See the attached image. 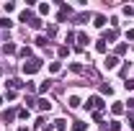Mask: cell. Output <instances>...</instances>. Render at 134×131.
Wrapping results in <instances>:
<instances>
[{
	"instance_id": "cell-11",
	"label": "cell",
	"mask_w": 134,
	"mask_h": 131,
	"mask_svg": "<svg viewBox=\"0 0 134 131\" xmlns=\"http://www.w3.org/2000/svg\"><path fill=\"white\" fill-rule=\"evenodd\" d=\"M34 18H36V16H34L31 10H23V13H21V21H23V23H31Z\"/></svg>"
},
{
	"instance_id": "cell-30",
	"label": "cell",
	"mask_w": 134,
	"mask_h": 131,
	"mask_svg": "<svg viewBox=\"0 0 134 131\" xmlns=\"http://www.w3.org/2000/svg\"><path fill=\"white\" fill-rule=\"evenodd\" d=\"M119 75H121V77H126V75H129V64H124V67H121V69H119Z\"/></svg>"
},
{
	"instance_id": "cell-24",
	"label": "cell",
	"mask_w": 134,
	"mask_h": 131,
	"mask_svg": "<svg viewBox=\"0 0 134 131\" xmlns=\"http://www.w3.org/2000/svg\"><path fill=\"white\" fill-rule=\"evenodd\" d=\"M49 87H52V82H49V80H47V82H41V85H39V93H47Z\"/></svg>"
},
{
	"instance_id": "cell-14",
	"label": "cell",
	"mask_w": 134,
	"mask_h": 131,
	"mask_svg": "<svg viewBox=\"0 0 134 131\" xmlns=\"http://www.w3.org/2000/svg\"><path fill=\"white\" fill-rule=\"evenodd\" d=\"M100 93H103V95H111V93H114V87H111L108 82H100Z\"/></svg>"
},
{
	"instance_id": "cell-12",
	"label": "cell",
	"mask_w": 134,
	"mask_h": 131,
	"mask_svg": "<svg viewBox=\"0 0 134 131\" xmlns=\"http://www.w3.org/2000/svg\"><path fill=\"white\" fill-rule=\"evenodd\" d=\"M111 113H114V116H121V113H124V105H121V103H114V105H111Z\"/></svg>"
},
{
	"instance_id": "cell-6",
	"label": "cell",
	"mask_w": 134,
	"mask_h": 131,
	"mask_svg": "<svg viewBox=\"0 0 134 131\" xmlns=\"http://www.w3.org/2000/svg\"><path fill=\"white\" fill-rule=\"evenodd\" d=\"M52 129H54V131H65L67 129V121H65V118H57V121L52 123Z\"/></svg>"
},
{
	"instance_id": "cell-1",
	"label": "cell",
	"mask_w": 134,
	"mask_h": 131,
	"mask_svg": "<svg viewBox=\"0 0 134 131\" xmlns=\"http://www.w3.org/2000/svg\"><path fill=\"white\" fill-rule=\"evenodd\" d=\"M21 69H23V75H36V72L41 69V59L31 57V59H26V62H23V67H21Z\"/></svg>"
},
{
	"instance_id": "cell-15",
	"label": "cell",
	"mask_w": 134,
	"mask_h": 131,
	"mask_svg": "<svg viewBox=\"0 0 134 131\" xmlns=\"http://www.w3.org/2000/svg\"><path fill=\"white\" fill-rule=\"evenodd\" d=\"M67 105H70V108H77V105H80V98H77V95H70Z\"/></svg>"
},
{
	"instance_id": "cell-9",
	"label": "cell",
	"mask_w": 134,
	"mask_h": 131,
	"mask_svg": "<svg viewBox=\"0 0 134 131\" xmlns=\"http://www.w3.org/2000/svg\"><path fill=\"white\" fill-rule=\"evenodd\" d=\"M116 36L119 33L114 31V28H108V31H103V41H116Z\"/></svg>"
},
{
	"instance_id": "cell-18",
	"label": "cell",
	"mask_w": 134,
	"mask_h": 131,
	"mask_svg": "<svg viewBox=\"0 0 134 131\" xmlns=\"http://www.w3.org/2000/svg\"><path fill=\"white\" fill-rule=\"evenodd\" d=\"M29 108H18V118H23V121H29Z\"/></svg>"
},
{
	"instance_id": "cell-17",
	"label": "cell",
	"mask_w": 134,
	"mask_h": 131,
	"mask_svg": "<svg viewBox=\"0 0 134 131\" xmlns=\"http://www.w3.org/2000/svg\"><path fill=\"white\" fill-rule=\"evenodd\" d=\"M85 44H88V36H85V33H77V46L83 49Z\"/></svg>"
},
{
	"instance_id": "cell-29",
	"label": "cell",
	"mask_w": 134,
	"mask_h": 131,
	"mask_svg": "<svg viewBox=\"0 0 134 131\" xmlns=\"http://www.w3.org/2000/svg\"><path fill=\"white\" fill-rule=\"evenodd\" d=\"M13 8H16V3H5V5H3V10H5V13H10Z\"/></svg>"
},
{
	"instance_id": "cell-16",
	"label": "cell",
	"mask_w": 134,
	"mask_h": 131,
	"mask_svg": "<svg viewBox=\"0 0 134 131\" xmlns=\"http://www.w3.org/2000/svg\"><path fill=\"white\" fill-rule=\"evenodd\" d=\"M29 26H31V28H41V26H44V21H41V18L36 16V18L31 21V23H29Z\"/></svg>"
},
{
	"instance_id": "cell-31",
	"label": "cell",
	"mask_w": 134,
	"mask_h": 131,
	"mask_svg": "<svg viewBox=\"0 0 134 131\" xmlns=\"http://www.w3.org/2000/svg\"><path fill=\"white\" fill-rule=\"evenodd\" d=\"M124 87H126V90L132 93V90H134V80H126V82H124Z\"/></svg>"
},
{
	"instance_id": "cell-19",
	"label": "cell",
	"mask_w": 134,
	"mask_h": 131,
	"mask_svg": "<svg viewBox=\"0 0 134 131\" xmlns=\"http://www.w3.org/2000/svg\"><path fill=\"white\" fill-rule=\"evenodd\" d=\"M114 54H116V57H124V54H126V44H119Z\"/></svg>"
},
{
	"instance_id": "cell-8",
	"label": "cell",
	"mask_w": 134,
	"mask_h": 131,
	"mask_svg": "<svg viewBox=\"0 0 134 131\" xmlns=\"http://www.w3.org/2000/svg\"><path fill=\"white\" fill-rule=\"evenodd\" d=\"M96 51H98V54H106V51H108V44H106L103 39H98V41H96Z\"/></svg>"
},
{
	"instance_id": "cell-34",
	"label": "cell",
	"mask_w": 134,
	"mask_h": 131,
	"mask_svg": "<svg viewBox=\"0 0 134 131\" xmlns=\"http://www.w3.org/2000/svg\"><path fill=\"white\" fill-rule=\"evenodd\" d=\"M0 75H3V64H0Z\"/></svg>"
},
{
	"instance_id": "cell-22",
	"label": "cell",
	"mask_w": 134,
	"mask_h": 131,
	"mask_svg": "<svg viewBox=\"0 0 134 131\" xmlns=\"http://www.w3.org/2000/svg\"><path fill=\"white\" fill-rule=\"evenodd\" d=\"M39 13L47 16V13H49V3H41V5H39Z\"/></svg>"
},
{
	"instance_id": "cell-35",
	"label": "cell",
	"mask_w": 134,
	"mask_h": 131,
	"mask_svg": "<svg viewBox=\"0 0 134 131\" xmlns=\"http://www.w3.org/2000/svg\"><path fill=\"white\" fill-rule=\"evenodd\" d=\"M0 103H3V98H0Z\"/></svg>"
},
{
	"instance_id": "cell-10",
	"label": "cell",
	"mask_w": 134,
	"mask_h": 131,
	"mask_svg": "<svg viewBox=\"0 0 134 131\" xmlns=\"http://www.w3.org/2000/svg\"><path fill=\"white\" fill-rule=\"evenodd\" d=\"M18 54H21V57H23V59H31V54H34V49H31V46H21V49H18Z\"/></svg>"
},
{
	"instance_id": "cell-5",
	"label": "cell",
	"mask_w": 134,
	"mask_h": 131,
	"mask_svg": "<svg viewBox=\"0 0 134 131\" xmlns=\"http://www.w3.org/2000/svg\"><path fill=\"white\" fill-rule=\"evenodd\" d=\"M36 108H39V111H52L49 98H39V100H36Z\"/></svg>"
},
{
	"instance_id": "cell-4",
	"label": "cell",
	"mask_w": 134,
	"mask_h": 131,
	"mask_svg": "<svg viewBox=\"0 0 134 131\" xmlns=\"http://www.w3.org/2000/svg\"><path fill=\"white\" fill-rule=\"evenodd\" d=\"M16 116H18V108H8V111L3 113V123H13Z\"/></svg>"
},
{
	"instance_id": "cell-7",
	"label": "cell",
	"mask_w": 134,
	"mask_h": 131,
	"mask_svg": "<svg viewBox=\"0 0 134 131\" xmlns=\"http://www.w3.org/2000/svg\"><path fill=\"white\" fill-rule=\"evenodd\" d=\"M93 26H96V28H103V26H106V16H93Z\"/></svg>"
},
{
	"instance_id": "cell-33",
	"label": "cell",
	"mask_w": 134,
	"mask_h": 131,
	"mask_svg": "<svg viewBox=\"0 0 134 131\" xmlns=\"http://www.w3.org/2000/svg\"><path fill=\"white\" fill-rule=\"evenodd\" d=\"M126 103H129V111H134V98H129Z\"/></svg>"
},
{
	"instance_id": "cell-27",
	"label": "cell",
	"mask_w": 134,
	"mask_h": 131,
	"mask_svg": "<svg viewBox=\"0 0 134 131\" xmlns=\"http://www.w3.org/2000/svg\"><path fill=\"white\" fill-rule=\"evenodd\" d=\"M70 69H72V72H85L83 64H70Z\"/></svg>"
},
{
	"instance_id": "cell-20",
	"label": "cell",
	"mask_w": 134,
	"mask_h": 131,
	"mask_svg": "<svg viewBox=\"0 0 134 131\" xmlns=\"http://www.w3.org/2000/svg\"><path fill=\"white\" fill-rule=\"evenodd\" d=\"M59 69H62V62H52V64H49V72H54V75H57Z\"/></svg>"
},
{
	"instance_id": "cell-36",
	"label": "cell",
	"mask_w": 134,
	"mask_h": 131,
	"mask_svg": "<svg viewBox=\"0 0 134 131\" xmlns=\"http://www.w3.org/2000/svg\"><path fill=\"white\" fill-rule=\"evenodd\" d=\"M132 129H134V123H132Z\"/></svg>"
},
{
	"instance_id": "cell-25",
	"label": "cell",
	"mask_w": 134,
	"mask_h": 131,
	"mask_svg": "<svg viewBox=\"0 0 134 131\" xmlns=\"http://www.w3.org/2000/svg\"><path fill=\"white\" fill-rule=\"evenodd\" d=\"M108 129H111V131H121V123H119V121H111Z\"/></svg>"
},
{
	"instance_id": "cell-23",
	"label": "cell",
	"mask_w": 134,
	"mask_h": 131,
	"mask_svg": "<svg viewBox=\"0 0 134 131\" xmlns=\"http://www.w3.org/2000/svg\"><path fill=\"white\" fill-rule=\"evenodd\" d=\"M49 41H47V36H36V46H47Z\"/></svg>"
},
{
	"instance_id": "cell-21",
	"label": "cell",
	"mask_w": 134,
	"mask_h": 131,
	"mask_svg": "<svg viewBox=\"0 0 134 131\" xmlns=\"http://www.w3.org/2000/svg\"><path fill=\"white\" fill-rule=\"evenodd\" d=\"M0 26H3V28H13V21H10V18H0Z\"/></svg>"
},
{
	"instance_id": "cell-2",
	"label": "cell",
	"mask_w": 134,
	"mask_h": 131,
	"mask_svg": "<svg viewBox=\"0 0 134 131\" xmlns=\"http://www.w3.org/2000/svg\"><path fill=\"white\" fill-rule=\"evenodd\" d=\"M85 108L96 113V111H103V108H106V103H103V98H100V95H90V98H88V103H85Z\"/></svg>"
},
{
	"instance_id": "cell-28",
	"label": "cell",
	"mask_w": 134,
	"mask_h": 131,
	"mask_svg": "<svg viewBox=\"0 0 134 131\" xmlns=\"http://www.w3.org/2000/svg\"><path fill=\"white\" fill-rule=\"evenodd\" d=\"M57 54H59V57H67V54H70V49H67V46H59V49H57Z\"/></svg>"
},
{
	"instance_id": "cell-26",
	"label": "cell",
	"mask_w": 134,
	"mask_h": 131,
	"mask_svg": "<svg viewBox=\"0 0 134 131\" xmlns=\"http://www.w3.org/2000/svg\"><path fill=\"white\" fill-rule=\"evenodd\" d=\"M13 51H16V44L8 41V44H5V54H13Z\"/></svg>"
},
{
	"instance_id": "cell-3",
	"label": "cell",
	"mask_w": 134,
	"mask_h": 131,
	"mask_svg": "<svg viewBox=\"0 0 134 131\" xmlns=\"http://www.w3.org/2000/svg\"><path fill=\"white\" fill-rule=\"evenodd\" d=\"M103 67H106V69H116V67H119V57H116V54H106Z\"/></svg>"
},
{
	"instance_id": "cell-13",
	"label": "cell",
	"mask_w": 134,
	"mask_h": 131,
	"mask_svg": "<svg viewBox=\"0 0 134 131\" xmlns=\"http://www.w3.org/2000/svg\"><path fill=\"white\" fill-rule=\"evenodd\" d=\"M72 131H88V126L83 121H72Z\"/></svg>"
},
{
	"instance_id": "cell-32",
	"label": "cell",
	"mask_w": 134,
	"mask_h": 131,
	"mask_svg": "<svg viewBox=\"0 0 134 131\" xmlns=\"http://www.w3.org/2000/svg\"><path fill=\"white\" fill-rule=\"evenodd\" d=\"M126 39H132V41H134V28H126Z\"/></svg>"
}]
</instances>
